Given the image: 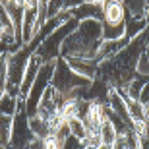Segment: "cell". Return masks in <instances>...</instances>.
<instances>
[{
	"mask_svg": "<svg viewBox=\"0 0 149 149\" xmlns=\"http://www.w3.org/2000/svg\"><path fill=\"white\" fill-rule=\"evenodd\" d=\"M8 54L10 52H0V91H6L8 83Z\"/></svg>",
	"mask_w": 149,
	"mask_h": 149,
	"instance_id": "obj_19",
	"label": "cell"
},
{
	"mask_svg": "<svg viewBox=\"0 0 149 149\" xmlns=\"http://www.w3.org/2000/svg\"><path fill=\"white\" fill-rule=\"evenodd\" d=\"M23 105V99L22 97H12L4 91L0 95V114L4 116H16L17 109Z\"/></svg>",
	"mask_w": 149,
	"mask_h": 149,
	"instance_id": "obj_12",
	"label": "cell"
},
{
	"mask_svg": "<svg viewBox=\"0 0 149 149\" xmlns=\"http://www.w3.org/2000/svg\"><path fill=\"white\" fill-rule=\"evenodd\" d=\"M149 19L147 17H136V16H126L124 19V39L126 41H132L138 35H141L147 27Z\"/></svg>",
	"mask_w": 149,
	"mask_h": 149,
	"instance_id": "obj_10",
	"label": "cell"
},
{
	"mask_svg": "<svg viewBox=\"0 0 149 149\" xmlns=\"http://www.w3.org/2000/svg\"><path fill=\"white\" fill-rule=\"evenodd\" d=\"M77 19L76 17H72V19H68L66 23H62L58 29H54L50 35H47V37L39 43L37 50H35V54L41 58L43 62H54L60 58V49H62V43L66 41L68 35H72L74 31L77 29Z\"/></svg>",
	"mask_w": 149,
	"mask_h": 149,
	"instance_id": "obj_2",
	"label": "cell"
},
{
	"mask_svg": "<svg viewBox=\"0 0 149 149\" xmlns=\"http://www.w3.org/2000/svg\"><path fill=\"white\" fill-rule=\"evenodd\" d=\"M33 139H35V136L31 134L27 114H25V109H23V105H22L17 109L16 116H14L12 138H10V143H8V149H27Z\"/></svg>",
	"mask_w": 149,
	"mask_h": 149,
	"instance_id": "obj_4",
	"label": "cell"
},
{
	"mask_svg": "<svg viewBox=\"0 0 149 149\" xmlns=\"http://www.w3.org/2000/svg\"><path fill=\"white\" fill-rule=\"evenodd\" d=\"M124 105H126L128 118L132 120V124H136V122H145V111H143V105H141L138 99H130V97H124Z\"/></svg>",
	"mask_w": 149,
	"mask_h": 149,
	"instance_id": "obj_13",
	"label": "cell"
},
{
	"mask_svg": "<svg viewBox=\"0 0 149 149\" xmlns=\"http://www.w3.org/2000/svg\"><path fill=\"white\" fill-rule=\"evenodd\" d=\"M41 66H43V60H41L37 54H31V58H29V62H27V68H25V74H23L22 85H19V97H22V99L27 97L29 89H31V83H33V79L37 77Z\"/></svg>",
	"mask_w": 149,
	"mask_h": 149,
	"instance_id": "obj_6",
	"label": "cell"
},
{
	"mask_svg": "<svg viewBox=\"0 0 149 149\" xmlns=\"http://www.w3.org/2000/svg\"><path fill=\"white\" fill-rule=\"evenodd\" d=\"M124 149H126V147H124Z\"/></svg>",
	"mask_w": 149,
	"mask_h": 149,
	"instance_id": "obj_31",
	"label": "cell"
},
{
	"mask_svg": "<svg viewBox=\"0 0 149 149\" xmlns=\"http://www.w3.org/2000/svg\"><path fill=\"white\" fill-rule=\"evenodd\" d=\"M136 74L138 76H143V77H149V58L145 54H141L136 62Z\"/></svg>",
	"mask_w": 149,
	"mask_h": 149,
	"instance_id": "obj_21",
	"label": "cell"
},
{
	"mask_svg": "<svg viewBox=\"0 0 149 149\" xmlns=\"http://www.w3.org/2000/svg\"><path fill=\"white\" fill-rule=\"evenodd\" d=\"M99 136H101V143L105 145V147H112L116 138H118V132H116V128L112 126V122L105 118L103 124H101V128H99Z\"/></svg>",
	"mask_w": 149,
	"mask_h": 149,
	"instance_id": "obj_14",
	"label": "cell"
},
{
	"mask_svg": "<svg viewBox=\"0 0 149 149\" xmlns=\"http://www.w3.org/2000/svg\"><path fill=\"white\" fill-rule=\"evenodd\" d=\"M139 103L141 105H149V81L143 85V89H141V93H139Z\"/></svg>",
	"mask_w": 149,
	"mask_h": 149,
	"instance_id": "obj_24",
	"label": "cell"
},
{
	"mask_svg": "<svg viewBox=\"0 0 149 149\" xmlns=\"http://www.w3.org/2000/svg\"><path fill=\"white\" fill-rule=\"evenodd\" d=\"M101 149H112V147H105V145H103V147H101Z\"/></svg>",
	"mask_w": 149,
	"mask_h": 149,
	"instance_id": "obj_28",
	"label": "cell"
},
{
	"mask_svg": "<svg viewBox=\"0 0 149 149\" xmlns=\"http://www.w3.org/2000/svg\"><path fill=\"white\" fill-rule=\"evenodd\" d=\"M68 122V130H70V136H74V138H77L79 141H83V139L87 138V128H85V124H83L81 118H70Z\"/></svg>",
	"mask_w": 149,
	"mask_h": 149,
	"instance_id": "obj_18",
	"label": "cell"
},
{
	"mask_svg": "<svg viewBox=\"0 0 149 149\" xmlns=\"http://www.w3.org/2000/svg\"><path fill=\"white\" fill-rule=\"evenodd\" d=\"M103 41V22L99 19H81L77 29L68 35L62 43V58H95L99 45Z\"/></svg>",
	"mask_w": 149,
	"mask_h": 149,
	"instance_id": "obj_1",
	"label": "cell"
},
{
	"mask_svg": "<svg viewBox=\"0 0 149 149\" xmlns=\"http://www.w3.org/2000/svg\"><path fill=\"white\" fill-rule=\"evenodd\" d=\"M70 14H72V17H76L77 22H81V19H99V22H103V6L101 4L83 2L81 6L70 10Z\"/></svg>",
	"mask_w": 149,
	"mask_h": 149,
	"instance_id": "obj_9",
	"label": "cell"
},
{
	"mask_svg": "<svg viewBox=\"0 0 149 149\" xmlns=\"http://www.w3.org/2000/svg\"><path fill=\"white\" fill-rule=\"evenodd\" d=\"M29 120V128H31V134L35 136V139H45L52 136V126H50L49 120L41 118L39 114H33V116H27Z\"/></svg>",
	"mask_w": 149,
	"mask_h": 149,
	"instance_id": "obj_11",
	"label": "cell"
},
{
	"mask_svg": "<svg viewBox=\"0 0 149 149\" xmlns=\"http://www.w3.org/2000/svg\"><path fill=\"white\" fill-rule=\"evenodd\" d=\"M81 149H93V147H87V145H83V147Z\"/></svg>",
	"mask_w": 149,
	"mask_h": 149,
	"instance_id": "obj_27",
	"label": "cell"
},
{
	"mask_svg": "<svg viewBox=\"0 0 149 149\" xmlns=\"http://www.w3.org/2000/svg\"><path fill=\"white\" fill-rule=\"evenodd\" d=\"M89 83H91V79L76 74L72 68L68 66L66 58L60 56L54 62V72H52V79H50V87L54 89L58 95L66 97L70 91H74L77 87H87Z\"/></svg>",
	"mask_w": 149,
	"mask_h": 149,
	"instance_id": "obj_3",
	"label": "cell"
},
{
	"mask_svg": "<svg viewBox=\"0 0 149 149\" xmlns=\"http://www.w3.org/2000/svg\"><path fill=\"white\" fill-rule=\"evenodd\" d=\"M143 54H145V56H147V58H149V41H147V43H145V49H143Z\"/></svg>",
	"mask_w": 149,
	"mask_h": 149,
	"instance_id": "obj_26",
	"label": "cell"
},
{
	"mask_svg": "<svg viewBox=\"0 0 149 149\" xmlns=\"http://www.w3.org/2000/svg\"><path fill=\"white\" fill-rule=\"evenodd\" d=\"M64 2V10H74L77 6H81L85 0H62Z\"/></svg>",
	"mask_w": 149,
	"mask_h": 149,
	"instance_id": "obj_25",
	"label": "cell"
},
{
	"mask_svg": "<svg viewBox=\"0 0 149 149\" xmlns=\"http://www.w3.org/2000/svg\"><path fill=\"white\" fill-rule=\"evenodd\" d=\"M66 62H68V66L72 68L76 74H79V76L87 77L91 81L97 77L99 62L95 60V58H66Z\"/></svg>",
	"mask_w": 149,
	"mask_h": 149,
	"instance_id": "obj_5",
	"label": "cell"
},
{
	"mask_svg": "<svg viewBox=\"0 0 149 149\" xmlns=\"http://www.w3.org/2000/svg\"><path fill=\"white\" fill-rule=\"evenodd\" d=\"M0 149H4V147H0Z\"/></svg>",
	"mask_w": 149,
	"mask_h": 149,
	"instance_id": "obj_30",
	"label": "cell"
},
{
	"mask_svg": "<svg viewBox=\"0 0 149 149\" xmlns=\"http://www.w3.org/2000/svg\"><path fill=\"white\" fill-rule=\"evenodd\" d=\"M126 16V8L118 0H107L103 4V22L105 23H124Z\"/></svg>",
	"mask_w": 149,
	"mask_h": 149,
	"instance_id": "obj_7",
	"label": "cell"
},
{
	"mask_svg": "<svg viewBox=\"0 0 149 149\" xmlns=\"http://www.w3.org/2000/svg\"><path fill=\"white\" fill-rule=\"evenodd\" d=\"M122 4L126 8L128 16L147 17V4H145V0H122Z\"/></svg>",
	"mask_w": 149,
	"mask_h": 149,
	"instance_id": "obj_16",
	"label": "cell"
},
{
	"mask_svg": "<svg viewBox=\"0 0 149 149\" xmlns=\"http://www.w3.org/2000/svg\"><path fill=\"white\" fill-rule=\"evenodd\" d=\"M124 39V23H105L103 22V41Z\"/></svg>",
	"mask_w": 149,
	"mask_h": 149,
	"instance_id": "obj_17",
	"label": "cell"
},
{
	"mask_svg": "<svg viewBox=\"0 0 149 149\" xmlns=\"http://www.w3.org/2000/svg\"><path fill=\"white\" fill-rule=\"evenodd\" d=\"M81 147H83V143L77 138H74V136L64 138L62 139V145H60V149H81Z\"/></svg>",
	"mask_w": 149,
	"mask_h": 149,
	"instance_id": "obj_22",
	"label": "cell"
},
{
	"mask_svg": "<svg viewBox=\"0 0 149 149\" xmlns=\"http://www.w3.org/2000/svg\"><path fill=\"white\" fill-rule=\"evenodd\" d=\"M62 10H64V2L62 0H49L47 8H45V16L49 19V17H54L56 14H60Z\"/></svg>",
	"mask_w": 149,
	"mask_h": 149,
	"instance_id": "obj_20",
	"label": "cell"
},
{
	"mask_svg": "<svg viewBox=\"0 0 149 149\" xmlns=\"http://www.w3.org/2000/svg\"><path fill=\"white\" fill-rule=\"evenodd\" d=\"M0 95H2V91H0Z\"/></svg>",
	"mask_w": 149,
	"mask_h": 149,
	"instance_id": "obj_29",
	"label": "cell"
},
{
	"mask_svg": "<svg viewBox=\"0 0 149 149\" xmlns=\"http://www.w3.org/2000/svg\"><path fill=\"white\" fill-rule=\"evenodd\" d=\"M62 141L60 139H56L54 136H49V138L43 139V149H60Z\"/></svg>",
	"mask_w": 149,
	"mask_h": 149,
	"instance_id": "obj_23",
	"label": "cell"
},
{
	"mask_svg": "<svg viewBox=\"0 0 149 149\" xmlns=\"http://www.w3.org/2000/svg\"><path fill=\"white\" fill-rule=\"evenodd\" d=\"M12 126H14V116L0 114V147L8 149V143L12 138Z\"/></svg>",
	"mask_w": 149,
	"mask_h": 149,
	"instance_id": "obj_15",
	"label": "cell"
},
{
	"mask_svg": "<svg viewBox=\"0 0 149 149\" xmlns=\"http://www.w3.org/2000/svg\"><path fill=\"white\" fill-rule=\"evenodd\" d=\"M85 128H87V132H99L101 124L105 120V116H103V103H89V109L85 112V116L81 118Z\"/></svg>",
	"mask_w": 149,
	"mask_h": 149,
	"instance_id": "obj_8",
	"label": "cell"
}]
</instances>
